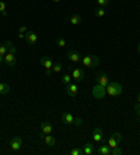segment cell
Wrapping results in <instances>:
<instances>
[{
    "label": "cell",
    "mask_w": 140,
    "mask_h": 155,
    "mask_svg": "<svg viewBox=\"0 0 140 155\" xmlns=\"http://www.w3.org/2000/svg\"><path fill=\"white\" fill-rule=\"evenodd\" d=\"M122 85L116 81H109V84L107 85V94L109 97H119V95L122 94Z\"/></svg>",
    "instance_id": "cell-1"
},
{
    "label": "cell",
    "mask_w": 140,
    "mask_h": 155,
    "mask_svg": "<svg viewBox=\"0 0 140 155\" xmlns=\"http://www.w3.org/2000/svg\"><path fill=\"white\" fill-rule=\"evenodd\" d=\"M81 63L84 67H97L100 64V59H98V56H94V54H87L81 59Z\"/></svg>",
    "instance_id": "cell-2"
},
{
    "label": "cell",
    "mask_w": 140,
    "mask_h": 155,
    "mask_svg": "<svg viewBox=\"0 0 140 155\" xmlns=\"http://www.w3.org/2000/svg\"><path fill=\"white\" fill-rule=\"evenodd\" d=\"M105 95H107V87L97 84V85L93 88V97L95 98V99H102Z\"/></svg>",
    "instance_id": "cell-3"
},
{
    "label": "cell",
    "mask_w": 140,
    "mask_h": 155,
    "mask_svg": "<svg viewBox=\"0 0 140 155\" xmlns=\"http://www.w3.org/2000/svg\"><path fill=\"white\" fill-rule=\"evenodd\" d=\"M10 148L13 152H18L22 148V138L20 136H14L10 141Z\"/></svg>",
    "instance_id": "cell-4"
},
{
    "label": "cell",
    "mask_w": 140,
    "mask_h": 155,
    "mask_svg": "<svg viewBox=\"0 0 140 155\" xmlns=\"http://www.w3.org/2000/svg\"><path fill=\"white\" fill-rule=\"evenodd\" d=\"M66 94L70 98H77V94H79V87L77 84H67L66 85Z\"/></svg>",
    "instance_id": "cell-5"
},
{
    "label": "cell",
    "mask_w": 140,
    "mask_h": 155,
    "mask_svg": "<svg viewBox=\"0 0 140 155\" xmlns=\"http://www.w3.org/2000/svg\"><path fill=\"white\" fill-rule=\"evenodd\" d=\"M72 78L74 80L76 83H81L83 80H84V71H83L80 67H76V69H73V71H72Z\"/></svg>",
    "instance_id": "cell-6"
},
{
    "label": "cell",
    "mask_w": 140,
    "mask_h": 155,
    "mask_svg": "<svg viewBox=\"0 0 140 155\" xmlns=\"http://www.w3.org/2000/svg\"><path fill=\"white\" fill-rule=\"evenodd\" d=\"M39 63H41V66L45 67L46 70H52V67H53V60H52L50 56H42Z\"/></svg>",
    "instance_id": "cell-7"
},
{
    "label": "cell",
    "mask_w": 140,
    "mask_h": 155,
    "mask_svg": "<svg viewBox=\"0 0 140 155\" xmlns=\"http://www.w3.org/2000/svg\"><path fill=\"white\" fill-rule=\"evenodd\" d=\"M66 58L69 59V61H72V63H79V61H81V54L76 51H69L67 54H66Z\"/></svg>",
    "instance_id": "cell-8"
},
{
    "label": "cell",
    "mask_w": 140,
    "mask_h": 155,
    "mask_svg": "<svg viewBox=\"0 0 140 155\" xmlns=\"http://www.w3.org/2000/svg\"><path fill=\"white\" fill-rule=\"evenodd\" d=\"M4 63L9 66V67H15L17 64V59L13 53H6L4 54Z\"/></svg>",
    "instance_id": "cell-9"
},
{
    "label": "cell",
    "mask_w": 140,
    "mask_h": 155,
    "mask_svg": "<svg viewBox=\"0 0 140 155\" xmlns=\"http://www.w3.org/2000/svg\"><path fill=\"white\" fill-rule=\"evenodd\" d=\"M93 140H94V143H101V141L104 140V133H102V130L100 127H95L93 130Z\"/></svg>",
    "instance_id": "cell-10"
},
{
    "label": "cell",
    "mask_w": 140,
    "mask_h": 155,
    "mask_svg": "<svg viewBox=\"0 0 140 155\" xmlns=\"http://www.w3.org/2000/svg\"><path fill=\"white\" fill-rule=\"evenodd\" d=\"M97 84H100V85H104L107 87L108 84H109V77H108L107 73H100L97 76Z\"/></svg>",
    "instance_id": "cell-11"
},
{
    "label": "cell",
    "mask_w": 140,
    "mask_h": 155,
    "mask_svg": "<svg viewBox=\"0 0 140 155\" xmlns=\"http://www.w3.org/2000/svg\"><path fill=\"white\" fill-rule=\"evenodd\" d=\"M25 41H27L29 45H34V43H36V41H38V35H36L34 31H27V34H25Z\"/></svg>",
    "instance_id": "cell-12"
},
{
    "label": "cell",
    "mask_w": 140,
    "mask_h": 155,
    "mask_svg": "<svg viewBox=\"0 0 140 155\" xmlns=\"http://www.w3.org/2000/svg\"><path fill=\"white\" fill-rule=\"evenodd\" d=\"M41 137L45 140V143H46L48 147H55L56 145V138L53 137V136H50V134H41Z\"/></svg>",
    "instance_id": "cell-13"
},
{
    "label": "cell",
    "mask_w": 140,
    "mask_h": 155,
    "mask_svg": "<svg viewBox=\"0 0 140 155\" xmlns=\"http://www.w3.org/2000/svg\"><path fill=\"white\" fill-rule=\"evenodd\" d=\"M52 130H53V127H52V124H50L49 122H42L41 123V131H42L43 134H50L52 133Z\"/></svg>",
    "instance_id": "cell-14"
},
{
    "label": "cell",
    "mask_w": 140,
    "mask_h": 155,
    "mask_svg": "<svg viewBox=\"0 0 140 155\" xmlns=\"http://www.w3.org/2000/svg\"><path fill=\"white\" fill-rule=\"evenodd\" d=\"M62 123L65 124H73L74 123V116L72 113H63L62 115Z\"/></svg>",
    "instance_id": "cell-15"
},
{
    "label": "cell",
    "mask_w": 140,
    "mask_h": 155,
    "mask_svg": "<svg viewBox=\"0 0 140 155\" xmlns=\"http://www.w3.org/2000/svg\"><path fill=\"white\" fill-rule=\"evenodd\" d=\"M94 152H95V148H94V145L91 144V143L84 144V147H83V154L84 155H93Z\"/></svg>",
    "instance_id": "cell-16"
},
{
    "label": "cell",
    "mask_w": 140,
    "mask_h": 155,
    "mask_svg": "<svg viewBox=\"0 0 140 155\" xmlns=\"http://www.w3.org/2000/svg\"><path fill=\"white\" fill-rule=\"evenodd\" d=\"M67 20H69V22H70L72 25H79L80 22H81V15H79V14H73V15H70V17H69Z\"/></svg>",
    "instance_id": "cell-17"
},
{
    "label": "cell",
    "mask_w": 140,
    "mask_h": 155,
    "mask_svg": "<svg viewBox=\"0 0 140 155\" xmlns=\"http://www.w3.org/2000/svg\"><path fill=\"white\" fill-rule=\"evenodd\" d=\"M97 152L100 155H111V147L109 145H100Z\"/></svg>",
    "instance_id": "cell-18"
},
{
    "label": "cell",
    "mask_w": 140,
    "mask_h": 155,
    "mask_svg": "<svg viewBox=\"0 0 140 155\" xmlns=\"http://www.w3.org/2000/svg\"><path fill=\"white\" fill-rule=\"evenodd\" d=\"M10 92V85L6 83H0V94L2 95H6Z\"/></svg>",
    "instance_id": "cell-19"
},
{
    "label": "cell",
    "mask_w": 140,
    "mask_h": 155,
    "mask_svg": "<svg viewBox=\"0 0 140 155\" xmlns=\"http://www.w3.org/2000/svg\"><path fill=\"white\" fill-rule=\"evenodd\" d=\"M6 46H7V51H9V53H13V54H15V52H17V48L13 45V42H10V41H7L6 42Z\"/></svg>",
    "instance_id": "cell-20"
},
{
    "label": "cell",
    "mask_w": 140,
    "mask_h": 155,
    "mask_svg": "<svg viewBox=\"0 0 140 155\" xmlns=\"http://www.w3.org/2000/svg\"><path fill=\"white\" fill-rule=\"evenodd\" d=\"M118 141L115 140V137H114V136H111V137L108 138V145H109V147L111 148H115V147H118Z\"/></svg>",
    "instance_id": "cell-21"
},
{
    "label": "cell",
    "mask_w": 140,
    "mask_h": 155,
    "mask_svg": "<svg viewBox=\"0 0 140 155\" xmlns=\"http://www.w3.org/2000/svg\"><path fill=\"white\" fill-rule=\"evenodd\" d=\"M62 70H63V64L62 63H53V67H52V71L53 73H60Z\"/></svg>",
    "instance_id": "cell-22"
},
{
    "label": "cell",
    "mask_w": 140,
    "mask_h": 155,
    "mask_svg": "<svg viewBox=\"0 0 140 155\" xmlns=\"http://www.w3.org/2000/svg\"><path fill=\"white\" fill-rule=\"evenodd\" d=\"M55 43H56L59 48H65L66 46V39H65V38H62V36H59V38H56Z\"/></svg>",
    "instance_id": "cell-23"
},
{
    "label": "cell",
    "mask_w": 140,
    "mask_h": 155,
    "mask_svg": "<svg viewBox=\"0 0 140 155\" xmlns=\"http://www.w3.org/2000/svg\"><path fill=\"white\" fill-rule=\"evenodd\" d=\"M72 74H63V76H62V83L63 84H66V85H67V84H70V81H72Z\"/></svg>",
    "instance_id": "cell-24"
},
{
    "label": "cell",
    "mask_w": 140,
    "mask_h": 155,
    "mask_svg": "<svg viewBox=\"0 0 140 155\" xmlns=\"http://www.w3.org/2000/svg\"><path fill=\"white\" fill-rule=\"evenodd\" d=\"M95 15H97V17H104V15H105V8L100 6V7L95 10Z\"/></svg>",
    "instance_id": "cell-25"
},
{
    "label": "cell",
    "mask_w": 140,
    "mask_h": 155,
    "mask_svg": "<svg viewBox=\"0 0 140 155\" xmlns=\"http://www.w3.org/2000/svg\"><path fill=\"white\" fill-rule=\"evenodd\" d=\"M123 151L121 150L119 147H115V148H111V155H122Z\"/></svg>",
    "instance_id": "cell-26"
},
{
    "label": "cell",
    "mask_w": 140,
    "mask_h": 155,
    "mask_svg": "<svg viewBox=\"0 0 140 155\" xmlns=\"http://www.w3.org/2000/svg\"><path fill=\"white\" fill-rule=\"evenodd\" d=\"M70 155H83V148H73V150H70Z\"/></svg>",
    "instance_id": "cell-27"
},
{
    "label": "cell",
    "mask_w": 140,
    "mask_h": 155,
    "mask_svg": "<svg viewBox=\"0 0 140 155\" xmlns=\"http://www.w3.org/2000/svg\"><path fill=\"white\" fill-rule=\"evenodd\" d=\"M114 137H115V140L118 141V143H122L123 137H122V134L119 133V131H115V133H114Z\"/></svg>",
    "instance_id": "cell-28"
},
{
    "label": "cell",
    "mask_w": 140,
    "mask_h": 155,
    "mask_svg": "<svg viewBox=\"0 0 140 155\" xmlns=\"http://www.w3.org/2000/svg\"><path fill=\"white\" fill-rule=\"evenodd\" d=\"M74 126H83L84 124V122H83L81 117H74V123H73Z\"/></svg>",
    "instance_id": "cell-29"
},
{
    "label": "cell",
    "mask_w": 140,
    "mask_h": 155,
    "mask_svg": "<svg viewBox=\"0 0 140 155\" xmlns=\"http://www.w3.org/2000/svg\"><path fill=\"white\" fill-rule=\"evenodd\" d=\"M6 53H9V51H7V46H6V43L4 45H0V54H6Z\"/></svg>",
    "instance_id": "cell-30"
},
{
    "label": "cell",
    "mask_w": 140,
    "mask_h": 155,
    "mask_svg": "<svg viewBox=\"0 0 140 155\" xmlns=\"http://www.w3.org/2000/svg\"><path fill=\"white\" fill-rule=\"evenodd\" d=\"M97 3L100 4L101 7H105V6H108V4H109V0H97Z\"/></svg>",
    "instance_id": "cell-31"
},
{
    "label": "cell",
    "mask_w": 140,
    "mask_h": 155,
    "mask_svg": "<svg viewBox=\"0 0 140 155\" xmlns=\"http://www.w3.org/2000/svg\"><path fill=\"white\" fill-rule=\"evenodd\" d=\"M135 112H136V116L140 119V104H136V105H135Z\"/></svg>",
    "instance_id": "cell-32"
},
{
    "label": "cell",
    "mask_w": 140,
    "mask_h": 155,
    "mask_svg": "<svg viewBox=\"0 0 140 155\" xmlns=\"http://www.w3.org/2000/svg\"><path fill=\"white\" fill-rule=\"evenodd\" d=\"M0 11H2V13H3V11H6V3H4V2H2V0H0Z\"/></svg>",
    "instance_id": "cell-33"
},
{
    "label": "cell",
    "mask_w": 140,
    "mask_h": 155,
    "mask_svg": "<svg viewBox=\"0 0 140 155\" xmlns=\"http://www.w3.org/2000/svg\"><path fill=\"white\" fill-rule=\"evenodd\" d=\"M24 32H27V27H25V25L20 27V29H18V34H22V35H24Z\"/></svg>",
    "instance_id": "cell-34"
},
{
    "label": "cell",
    "mask_w": 140,
    "mask_h": 155,
    "mask_svg": "<svg viewBox=\"0 0 140 155\" xmlns=\"http://www.w3.org/2000/svg\"><path fill=\"white\" fill-rule=\"evenodd\" d=\"M45 76H46V77L52 76V70H46V71H45Z\"/></svg>",
    "instance_id": "cell-35"
},
{
    "label": "cell",
    "mask_w": 140,
    "mask_h": 155,
    "mask_svg": "<svg viewBox=\"0 0 140 155\" xmlns=\"http://www.w3.org/2000/svg\"><path fill=\"white\" fill-rule=\"evenodd\" d=\"M3 63H4V56L3 54H0V66L3 64Z\"/></svg>",
    "instance_id": "cell-36"
},
{
    "label": "cell",
    "mask_w": 140,
    "mask_h": 155,
    "mask_svg": "<svg viewBox=\"0 0 140 155\" xmlns=\"http://www.w3.org/2000/svg\"><path fill=\"white\" fill-rule=\"evenodd\" d=\"M137 104H140V92H139V95H137Z\"/></svg>",
    "instance_id": "cell-37"
},
{
    "label": "cell",
    "mask_w": 140,
    "mask_h": 155,
    "mask_svg": "<svg viewBox=\"0 0 140 155\" xmlns=\"http://www.w3.org/2000/svg\"><path fill=\"white\" fill-rule=\"evenodd\" d=\"M137 52H139V54H140V43L137 45Z\"/></svg>",
    "instance_id": "cell-38"
},
{
    "label": "cell",
    "mask_w": 140,
    "mask_h": 155,
    "mask_svg": "<svg viewBox=\"0 0 140 155\" xmlns=\"http://www.w3.org/2000/svg\"><path fill=\"white\" fill-rule=\"evenodd\" d=\"M53 2H55V3H59V2H60V0H53Z\"/></svg>",
    "instance_id": "cell-39"
}]
</instances>
